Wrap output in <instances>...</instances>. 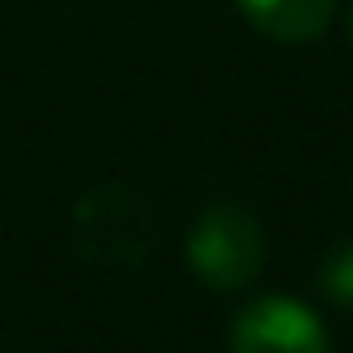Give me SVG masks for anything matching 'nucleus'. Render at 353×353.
<instances>
[{"label":"nucleus","instance_id":"nucleus-3","mask_svg":"<svg viewBox=\"0 0 353 353\" xmlns=\"http://www.w3.org/2000/svg\"><path fill=\"white\" fill-rule=\"evenodd\" d=\"M228 353H334L319 314L290 295H261L232 319Z\"/></svg>","mask_w":353,"mask_h":353},{"label":"nucleus","instance_id":"nucleus-1","mask_svg":"<svg viewBox=\"0 0 353 353\" xmlns=\"http://www.w3.org/2000/svg\"><path fill=\"white\" fill-rule=\"evenodd\" d=\"M189 271L213 290H242L261 276L266 232L247 203H208L184 242Z\"/></svg>","mask_w":353,"mask_h":353},{"label":"nucleus","instance_id":"nucleus-2","mask_svg":"<svg viewBox=\"0 0 353 353\" xmlns=\"http://www.w3.org/2000/svg\"><path fill=\"white\" fill-rule=\"evenodd\" d=\"M73 232H78L83 256H92L102 266H136L150 247V213L131 189L107 184L78 203Z\"/></svg>","mask_w":353,"mask_h":353},{"label":"nucleus","instance_id":"nucleus-6","mask_svg":"<svg viewBox=\"0 0 353 353\" xmlns=\"http://www.w3.org/2000/svg\"><path fill=\"white\" fill-rule=\"evenodd\" d=\"M348 39H353V10H348Z\"/></svg>","mask_w":353,"mask_h":353},{"label":"nucleus","instance_id":"nucleus-4","mask_svg":"<svg viewBox=\"0 0 353 353\" xmlns=\"http://www.w3.org/2000/svg\"><path fill=\"white\" fill-rule=\"evenodd\" d=\"M237 10L276 44H310L329 30L339 0H237Z\"/></svg>","mask_w":353,"mask_h":353},{"label":"nucleus","instance_id":"nucleus-5","mask_svg":"<svg viewBox=\"0 0 353 353\" xmlns=\"http://www.w3.org/2000/svg\"><path fill=\"white\" fill-rule=\"evenodd\" d=\"M319 290L339 310H353V242H339V247L324 252V261H319Z\"/></svg>","mask_w":353,"mask_h":353}]
</instances>
